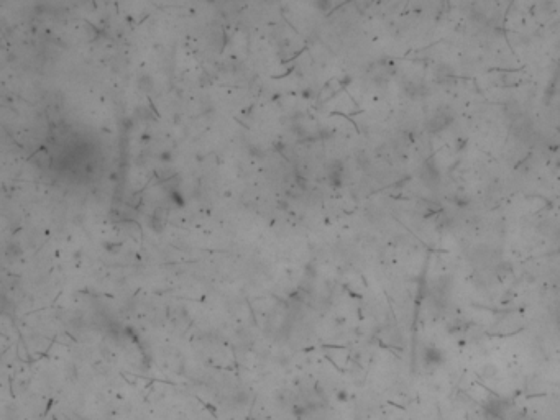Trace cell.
Masks as SVG:
<instances>
[{
    "mask_svg": "<svg viewBox=\"0 0 560 420\" xmlns=\"http://www.w3.org/2000/svg\"><path fill=\"white\" fill-rule=\"evenodd\" d=\"M442 361V352L437 348H427L426 352V363H440Z\"/></svg>",
    "mask_w": 560,
    "mask_h": 420,
    "instance_id": "6da1fadb",
    "label": "cell"
}]
</instances>
